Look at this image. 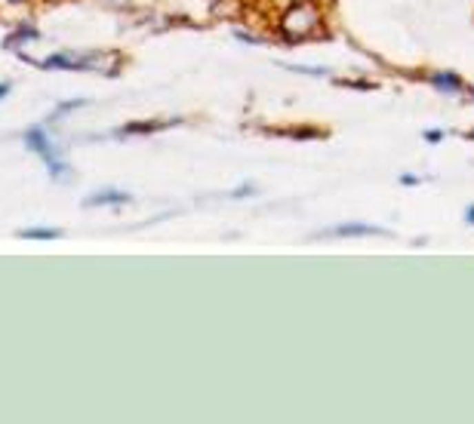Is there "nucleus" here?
<instances>
[{
	"instance_id": "obj_4",
	"label": "nucleus",
	"mask_w": 474,
	"mask_h": 424,
	"mask_svg": "<svg viewBox=\"0 0 474 424\" xmlns=\"http://www.w3.org/2000/svg\"><path fill=\"white\" fill-rule=\"evenodd\" d=\"M22 237H25V240H59V237H62V231H59V228H25Z\"/></svg>"
},
{
	"instance_id": "obj_7",
	"label": "nucleus",
	"mask_w": 474,
	"mask_h": 424,
	"mask_svg": "<svg viewBox=\"0 0 474 424\" xmlns=\"http://www.w3.org/2000/svg\"><path fill=\"white\" fill-rule=\"evenodd\" d=\"M465 222H468V224H474V203L468 206V212H465Z\"/></svg>"
},
{
	"instance_id": "obj_5",
	"label": "nucleus",
	"mask_w": 474,
	"mask_h": 424,
	"mask_svg": "<svg viewBox=\"0 0 474 424\" xmlns=\"http://www.w3.org/2000/svg\"><path fill=\"white\" fill-rule=\"evenodd\" d=\"M431 83L437 86L440 92H459V89H462V81H459L456 74H434Z\"/></svg>"
},
{
	"instance_id": "obj_6",
	"label": "nucleus",
	"mask_w": 474,
	"mask_h": 424,
	"mask_svg": "<svg viewBox=\"0 0 474 424\" xmlns=\"http://www.w3.org/2000/svg\"><path fill=\"white\" fill-rule=\"evenodd\" d=\"M425 138H428V142H440V138H444V132H428Z\"/></svg>"
},
{
	"instance_id": "obj_3",
	"label": "nucleus",
	"mask_w": 474,
	"mask_h": 424,
	"mask_svg": "<svg viewBox=\"0 0 474 424\" xmlns=\"http://www.w3.org/2000/svg\"><path fill=\"white\" fill-rule=\"evenodd\" d=\"M90 206H102V203H130V194H121V191H102V194L90 197Z\"/></svg>"
},
{
	"instance_id": "obj_8",
	"label": "nucleus",
	"mask_w": 474,
	"mask_h": 424,
	"mask_svg": "<svg viewBox=\"0 0 474 424\" xmlns=\"http://www.w3.org/2000/svg\"><path fill=\"white\" fill-rule=\"evenodd\" d=\"M10 92V83H0V96H6Z\"/></svg>"
},
{
	"instance_id": "obj_2",
	"label": "nucleus",
	"mask_w": 474,
	"mask_h": 424,
	"mask_svg": "<svg viewBox=\"0 0 474 424\" xmlns=\"http://www.w3.org/2000/svg\"><path fill=\"white\" fill-rule=\"evenodd\" d=\"M333 237H364V234H385L382 228H373V224H339V228L330 231Z\"/></svg>"
},
{
	"instance_id": "obj_1",
	"label": "nucleus",
	"mask_w": 474,
	"mask_h": 424,
	"mask_svg": "<svg viewBox=\"0 0 474 424\" xmlns=\"http://www.w3.org/2000/svg\"><path fill=\"white\" fill-rule=\"evenodd\" d=\"M25 142H28L31 148H34L37 154H41L43 160L50 163V169L56 172V178H59V172H65V167L59 163V157H56V151H52V145L47 142V136H43V129H37V127H34V129H28V132H25Z\"/></svg>"
}]
</instances>
